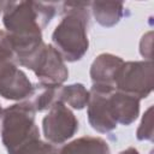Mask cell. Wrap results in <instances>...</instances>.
<instances>
[{
	"instance_id": "1",
	"label": "cell",
	"mask_w": 154,
	"mask_h": 154,
	"mask_svg": "<svg viewBox=\"0 0 154 154\" xmlns=\"http://www.w3.org/2000/svg\"><path fill=\"white\" fill-rule=\"evenodd\" d=\"M58 5L41 1H8L2 13V23L19 66L28 69L45 45L42 30L57 14Z\"/></svg>"
},
{
	"instance_id": "2",
	"label": "cell",
	"mask_w": 154,
	"mask_h": 154,
	"mask_svg": "<svg viewBox=\"0 0 154 154\" xmlns=\"http://www.w3.org/2000/svg\"><path fill=\"white\" fill-rule=\"evenodd\" d=\"M90 2H63V18L52 34V45L69 63L81 60L89 48Z\"/></svg>"
},
{
	"instance_id": "3",
	"label": "cell",
	"mask_w": 154,
	"mask_h": 154,
	"mask_svg": "<svg viewBox=\"0 0 154 154\" xmlns=\"http://www.w3.org/2000/svg\"><path fill=\"white\" fill-rule=\"evenodd\" d=\"M35 114L36 111L29 100L13 103L4 109L0 135L8 154L40 138Z\"/></svg>"
},
{
	"instance_id": "4",
	"label": "cell",
	"mask_w": 154,
	"mask_h": 154,
	"mask_svg": "<svg viewBox=\"0 0 154 154\" xmlns=\"http://www.w3.org/2000/svg\"><path fill=\"white\" fill-rule=\"evenodd\" d=\"M153 61H124L119 67L114 89L137 99H146L153 90Z\"/></svg>"
},
{
	"instance_id": "5",
	"label": "cell",
	"mask_w": 154,
	"mask_h": 154,
	"mask_svg": "<svg viewBox=\"0 0 154 154\" xmlns=\"http://www.w3.org/2000/svg\"><path fill=\"white\" fill-rule=\"evenodd\" d=\"M42 131L47 142L64 144L78 131V120L73 112L63 102H55L42 119Z\"/></svg>"
},
{
	"instance_id": "6",
	"label": "cell",
	"mask_w": 154,
	"mask_h": 154,
	"mask_svg": "<svg viewBox=\"0 0 154 154\" xmlns=\"http://www.w3.org/2000/svg\"><path fill=\"white\" fill-rule=\"evenodd\" d=\"M28 69L34 71L38 83L43 85H63L69 77L65 60L52 43L42 46Z\"/></svg>"
},
{
	"instance_id": "7",
	"label": "cell",
	"mask_w": 154,
	"mask_h": 154,
	"mask_svg": "<svg viewBox=\"0 0 154 154\" xmlns=\"http://www.w3.org/2000/svg\"><path fill=\"white\" fill-rule=\"evenodd\" d=\"M114 90L112 85L93 84L89 90V101L87 105V116L90 126L100 132L107 134L117 128V123L109 109V94Z\"/></svg>"
},
{
	"instance_id": "8",
	"label": "cell",
	"mask_w": 154,
	"mask_h": 154,
	"mask_svg": "<svg viewBox=\"0 0 154 154\" xmlns=\"http://www.w3.org/2000/svg\"><path fill=\"white\" fill-rule=\"evenodd\" d=\"M34 94V84L17 64L7 66L0 75V96L12 101L30 100Z\"/></svg>"
},
{
	"instance_id": "9",
	"label": "cell",
	"mask_w": 154,
	"mask_h": 154,
	"mask_svg": "<svg viewBox=\"0 0 154 154\" xmlns=\"http://www.w3.org/2000/svg\"><path fill=\"white\" fill-rule=\"evenodd\" d=\"M108 102L112 117L117 124L128 126L138 118L140 99L114 89L109 94Z\"/></svg>"
},
{
	"instance_id": "10",
	"label": "cell",
	"mask_w": 154,
	"mask_h": 154,
	"mask_svg": "<svg viewBox=\"0 0 154 154\" xmlns=\"http://www.w3.org/2000/svg\"><path fill=\"white\" fill-rule=\"evenodd\" d=\"M124 60L112 53L99 54L90 66V78L93 84H105L114 87L117 72Z\"/></svg>"
},
{
	"instance_id": "11",
	"label": "cell",
	"mask_w": 154,
	"mask_h": 154,
	"mask_svg": "<svg viewBox=\"0 0 154 154\" xmlns=\"http://www.w3.org/2000/svg\"><path fill=\"white\" fill-rule=\"evenodd\" d=\"M59 154H111L108 143L97 136L78 137L59 149Z\"/></svg>"
},
{
	"instance_id": "12",
	"label": "cell",
	"mask_w": 154,
	"mask_h": 154,
	"mask_svg": "<svg viewBox=\"0 0 154 154\" xmlns=\"http://www.w3.org/2000/svg\"><path fill=\"white\" fill-rule=\"evenodd\" d=\"M90 12L95 20L105 28H112L120 22L124 16V5L122 2H90Z\"/></svg>"
},
{
	"instance_id": "13",
	"label": "cell",
	"mask_w": 154,
	"mask_h": 154,
	"mask_svg": "<svg viewBox=\"0 0 154 154\" xmlns=\"http://www.w3.org/2000/svg\"><path fill=\"white\" fill-rule=\"evenodd\" d=\"M59 101L73 109H83L89 101V90L82 83L61 85L59 89Z\"/></svg>"
},
{
	"instance_id": "14",
	"label": "cell",
	"mask_w": 154,
	"mask_h": 154,
	"mask_svg": "<svg viewBox=\"0 0 154 154\" xmlns=\"http://www.w3.org/2000/svg\"><path fill=\"white\" fill-rule=\"evenodd\" d=\"M61 85H43L34 84V94L29 100L36 113L48 111L55 102L59 101V89Z\"/></svg>"
},
{
	"instance_id": "15",
	"label": "cell",
	"mask_w": 154,
	"mask_h": 154,
	"mask_svg": "<svg viewBox=\"0 0 154 154\" xmlns=\"http://www.w3.org/2000/svg\"><path fill=\"white\" fill-rule=\"evenodd\" d=\"M12 64H17L12 43L10 41L8 34L5 30H0V75L7 66Z\"/></svg>"
},
{
	"instance_id": "16",
	"label": "cell",
	"mask_w": 154,
	"mask_h": 154,
	"mask_svg": "<svg viewBox=\"0 0 154 154\" xmlns=\"http://www.w3.org/2000/svg\"><path fill=\"white\" fill-rule=\"evenodd\" d=\"M12 154H59V149L54 144L38 138L22 147Z\"/></svg>"
},
{
	"instance_id": "17",
	"label": "cell",
	"mask_w": 154,
	"mask_h": 154,
	"mask_svg": "<svg viewBox=\"0 0 154 154\" xmlns=\"http://www.w3.org/2000/svg\"><path fill=\"white\" fill-rule=\"evenodd\" d=\"M136 137L138 141H153V106H149L148 109L144 112L142 120L137 128Z\"/></svg>"
},
{
	"instance_id": "18",
	"label": "cell",
	"mask_w": 154,
	"mask_h": 154,
	"mask_svg": "<svg viewBox=\"0 0 154 154\" xmlns=\"http://www.w3.org/2000/svg\"><path fill=\"white\" fill-rule=\"evenodd\" d=\"M152 43H153V31L146 32L140 41V53L144 60L152 61Z\"/></svg>"
},
{
	"instance_id": "19",
	"label": "cell",
	"mask_w": 154,
	"mask_h": 154,
	"mask_svg": "<svg viewBox=\"0 0 154 154\" xmlns=\"http://www.w3.org/2000/svg\"><path fill=\"white\" fill-rule=\"evenodd\" d=\"M119 154H140V152L136 148H134V147H129V148L122 150Z\"/></svg>"
},
{
	"instance_id": "20",
	"label": "cell",
	"mask_w": 154,
	"mask_h": 154,
	"mask_svg": "<svg viewBox=\"0 0 154 154\" xmlns=\"http://www.w3.org/2000/svg\"><path fill=\"white\" fill-rule=\"evenodd\" d=\"M7 5H8V1H0V14L4 13V11L7 7Z\"/></svg>"
},
{
	"instance_id": "21",
	"label": "cell",
	"mask_w": 154,
	"mask_h": 154,
	"mask_svg": "<svg viewBox=\"0 0 154 154\" xmlns=\"http://www.w3.org/2000/svg\"><path fill=\"white\" fill-rule=\"evenodd\" d=\"M2 113H4V108L1 107V103H0V129H1V119H2Z\"/></svg>"
}]
</instances>
